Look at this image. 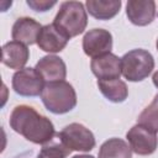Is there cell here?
I'll use <instances>...</instances> for the list:
<instances>
[{
	"label": "cell",
	"mask_w": 158,
	"mask_h": 158,
	"mask_svg": "<svg viewBox=\"0 0 158 158\" xmlns=\"http://www.w3.org/2000/svg\"><path fill=\"white\" fill-rule=\"evenodd\" d=\"M9 123L15 132L36 144H46L51 142L56 135L52 121L40 115L28 105L16 106L10 115Z\"/></svg>",
	"instance_id": "6da1fadb"
},
{
	"label": "cell",
	"mask_w": 158,
	"mask_h": 158,
	"mask_svg": "<svg viewBox=\"0 0 158 158\" xmlns=\"http://www.w3.org/2000/svg\"><path fill=\"white\" fill-rule=\"evenodd\" d=\"M53 25L69 40L84 32L88 25V15L80 1H64L54 17Z\"/></svg>",
	"instance_id": "7a4b0ae2"
},
{
	"label": "cell",
	"mask_w": 158,
	"mask_h": 158,
	"mask_svg": "<svg viewBox=\"0 0 158 158\" xmlns=\"http://www.w3.org/2000/svg\"><path fill=\"white\" fill-rule=\"evenodd\" d=\"M43 105L48 111L62 115L72 111L77 105V94L72 84L63 81L47 83L41 94Z\"/></svg>",
	"instance_id": "3957f363"
},
{
	"label": "cell",
	"mask_w": 158,
	"mask_h": 158,
	"mask_svg": "<svg viewBox=\"0 0 158 158\" xmlns=\"http://www.w3.org/2000/svg\"><path fill=\"white\" fill-rule=\"evenodd\" d=\"M154 69L153 56L142 48L132 49L121 58V70L125 79L130 81L144 80Z\"/></svg>",
	"instance_id": "277c9868"
},
{
	"label": "cell",
	"mask_w": 158,
	"mask_h": 158,
	"mask_svg": "<svg viewBox=\"0 0 158 158\" xmlns=\"http://www.w3.org/2000/svg\"><path fill=\"white\" fill-rule=\"evenodd\" d=\"M57 136L70 151L89 152L95 147V137L93 132L81 123H69Z\"/></svg>",
	"instance_id": "5b68a950"
},
{
	"label": "cell",
	"mask_w": 158,
	"mask_h": 158,
	"mask_svg": "<svg viewBox=\"0 0 158 158\" xmlns=\"http://www.w3.org/2000/svg\"><path fill=\"white\" fill-rule=\"evenodd\" d=\"M44 88V80L35 68H22L12 77V89L21 96H38Z\"/></svg>",
	"instance_id": "8992f818"
},
{
	"label": "cell",
	"mask_w": 158,
	"mask_h": 158,
	"mask_svg": "<svg viewBox=\"0 0 158 158\" xmlns=\"http://www.w3.org/2000/svg\"><path fill=\"white\" fill-rule=\"evenodd\" d=\"M126 138L131 149L139 156L152 154L158 146L157 133L143 125H135L126 133Z\"/></svg>",
	"instance_id": "52a82bcc"
},
{
	"label": "cell",
	"mask_w": 158,
	"mask_h": 158,
	"mask_svg": "<svg viewBox=\"0 0 158 158\" xmlns=\"http://www.w3.org/2000/svg\"><path fill=\"white\" fill-rule=\"evenodd\" d=\"M84 53L91 58L111 53L112 49V36L104 28H93L84 35L83 38Z\"/></svg>",
	"instance_id": "ba28073f"
},
{
	"label": "cell",
	"mask_w": 158,
	"mask_h": 158,
	"mask_svg": "<svg viewBox=\"0 0 158 158\" xmlns=\"http://www.w3.org/2000/svg\"><path fill=\"white\" fill-rule=\"evenodd\" d=\"M90 68L93 74L98 80H114L120 79L122 74L121 70V58L112 53H106L91 59Z\"/></svg>",
	"instance_id": "9c48e42d"
},
{
	"label": "cell",
	"mask_w": 158,
	"mask_h": 158,
	"mask_svg": "<svg viewBox=\"0 0 158 158\" xmlns=\"http://www.w3.org/2000/svg\"><path fill=\"white\" fill-rule=\"evenodd\" d=\"M35 69L42 77V79L47 83L63 81L67 75V67L62 58L57 56H46L41 58Z\"/></svg>",
	"instance_id": "30bf717a"
},
{
	"label": "cell",
	"mask_w": 158,
	"mask_h": 158,
	"mask_svg": "<svg viewBox=\"0 0 158 158\" xmlns=\"http://www.w3.org/2000/svg\"><path fill=\"white\" fill-rule=\"evenodd\" d=\"M69 38L59 31L53 23L42 26V30L37 38V46L40 49L48 53H57L64 49Z\"/></svg>",
	"instance_id": "8fae6325"
},
{
	"label": "cell",
	"mask_w": 158,
	"mask_h": 158,
	"mask_svg": "<svg viewBox=\"0 0 158 158\" xmlns=\"http://www.w3.org/2000/svg\"><path fill=\"white\" fill-rule=\"evenodd\" d=\"M126 15L136 26L149 25L156 16V2L153 0H130L126 4Z\"/></svg>",
	"instance_id": "7c38bea8"
},
{
	"label": "cell",
	"mask_w": 158,
	"mask_h": 158,
	"mask_svg": "<svg viewBox=\"0 0 158 158\" xmlns=\"http://www.w3.org/2000/svg\"><path fill=\"white\" fill-rule=\"evenodd\" d=\"M42 30L40 22L31 17H20L15 21L11 31L12 40L23 44H33L37 43L38 35Z\"/></svg>",
	"instance_id": "4fadbf2b"
},
{
	"label": "cell",
	"mask_w": 158,
	"mask_h": 158,
	"mask_svg": "<svg viewBox=\"0 0 158 158\" xmlns=\"http://www.w3.org/2000/svg\"><path fill=\"white\" fill-rule=\"evenodd\" d=\"M30 58V51L26 44L11 41L2 46L1 62L10 69H22Z\"/></svg>",
	"instance_id": "5bb4252c"
},
{
	"label": "cell",
	"mask_w": 158,
	"mask_h": 158,
	"mask_svg": "<svg viewBox=\"0 0 158 158\" xmlns=\"http://www.w3.org/2000/svg\"><path fill=\"white\" fill-rule=\"evenodd\" d=\"M86 11L98 20H110L115 17L121 7L120 0H88Z\"/></svg>",
	"instance_id": "9a60e30c"
},
{
	"label": "cell",
	"mask_w": 158,
	"mask_h": 158,
	"mask_svg": "<svg viewBox=\"0 0 158 158\" xmlns=\"http://www.w3.org/2000/svg\"><path fill=\"white\" fill-rule=\"evenodd\" d=\"M98 86L101 94L112 102H123L127 99L128 89L121 79L114 80H98Z\"/></svg>",
	"instance_id": "2e32d148"
},
{
	"label": "cell",
	"mask_w": 158,
	"mask_h": 158,
	"mask_svg": "<svg viewBox=\"0 0 158 158\" xmlns=\"http://www.w3.org/2000/svg\"><path fill=\"white\" fill-rule=\"evenodd\" d=\"M99 158H132V149L123 139L114 137L101 144Z\"/></svg>",
	"instance_id": "e0dca14e"
},
{
	"label": "cell",
	"mask_w": 158,
	"mask_h": 158,
	"mask_svg": "<svg viewBox=\"0 0 158 158\" xmlns=\"http://www.w3.org/2000/svg\"><path fill=\"white\" fill-rule=\"evenodd\" d=\"M137 121L139 125H143L158 133V94L154 96L153 101L139 114Z\"/></svg>",
	"instance_id": "ac0fdd59"
},
{
	"label": "cell",
	"mask_w": 158,
	"mask_h": 158,
	"mask_svg": "<svg viewBox=\"0 0 158 158\" xmlns=\"http://www.w3.org/2000/svg\"><path fill=\"white\" fill-rule=\"evenodd\" d=\"M70 152L72 151L68 149L60 141L54 142L52 139L51 142L43 144L37 158H67Z\"/></svg>",
	"instance_id": "d6986e66"
},
{
	"label": "cell",
	"mask_w": 158,
	"mask_h": 158,
	"mask_svg": "<svg viewBox=\"0 0 158 158\" xmlns=\"http://www.w3.org/2000/svg\"><path fill=\"white\" fill-rule=\"evenodd\" d=\"M26 2L33 11H38V12H44L57 4V1H48V0H27Z\"/></svg>",
	"instance_id": "ffe728a7"
},
{
	"label": "cell",
	"mask_w": 158,
	"mask_h": 158,
	"mask_svg": "<svg viewBox=\"0 0 158 158\" xmlns=\"http://www.w3.org/2000/svg\"><path fill=\"white\" fill-rule=\"evenodd\" d=\"M152 79H153V84H154V85L158 88V70H157V72L153 74V78H152Z\"/></svg>",
	"instance_id": "44dd1931"
},
{
	"label": "cell",
	"mask_w": 158,
	"mask_h": 158,
	"mask_svg": "<svg viewBox=\"0 0 158 158\" xmlns=\"http://www.w3.org/2000/svg\"><path fill=\"white\" fill-rule=\"evenodd\" d=\"M73 158H94V157L89 154H79V156H74Z\"/></svg>",
	"instance_id": "7402d4cb"
},
{
	"label": "cell",
	"mask_w": 158,
	"mask_h": 158,
	"mask_svg": "<svg viewBox=\"0 0 158 158\" xmlns=\"http://www.w3.org/2000/svg\"><path fill=\"white\" fill-rule=\"evenodd\" d=\"M156 46H157V49H158V40H157V43H156Z\"/></svg>",
	"instance_id": "603a6c76"
}]
</instances>
